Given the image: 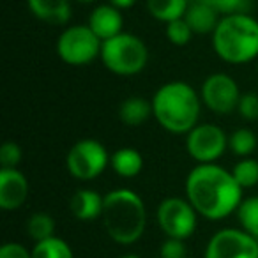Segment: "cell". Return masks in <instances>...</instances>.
<instances>
[{
	"label": "cell",
	"instance_id": "cell-16",
	"mask_svg": "<svg viewBox=\"0 0 258 258\" xmlns=\"http://www.w3.org/2000/svg\"><path fill=\"white\" fill-rule=\"evenodd\" d=\"M218 16H219V13L216 11L212 6L189 4L184 20H186L187 25L191 27L193 34L205 36V34H212L216 30L219 20H221V18H218Z\"/></svg>",
	"mask_w": 258,
	"mask_h": 258
},
{
	"label": "cell",
	"instance_id": "cell-33",
	"mask_svg": "<svg viewBox=\"0 0 258 258\" xmlns=\"http://www.w3.org/2000/svg\"><path fill=\"white\" fill-rule=\"evenodd\" d=\"M120 258H140L138 254H124V256H120Z\"/></svg>",
	"mask_w": 258,
	"mask_h": 258
},
{
	"label": "cell",
	"instance_id": "cell-31",
	"mask_svg": "<svg viewBox=\"0 0 258 258\" xmlns=\"http://www.w3.org/2000/svg\"><path fill=\"white\" fill-rule=\"evenodd\" d=\"M108 4H111L113 8L117 9H129V8H133L135 4H137V0H108Z\"/></svg>",
	"mask_w": 258,
	"mask_h": 258
},
{
	"label": "cell",
	"instance_id": "cell-6",
	"mask_svg": "<svg viewBox=\"0 0 258 258\" xmlns=\"http://www.w3.org/2000/svg\"><path fill=\"white\" fill-rule=\"evenodd\" d=\"M103 41L89 25H71L62 30L57 41V53L68 66H87L101 57Z\"/></svg>",
	"mask_w": 258,
	"mask_h": 258
},
{
	"label": "cell",
	"instance_id": "cell-2",
	"mask_svg": "<svg viewBox=\"0 0 258 258\" xmlns=\"http://www.w3.org/2000/svg\"><path fill=\"white\" fill-rule=\"evenodd\" d=\"M202 97L186 82H168L152 96V115L165 131L172 135H187L198 125Z\"/></svg>",
	"mask_w": 258,
	"mask_h": 258
},
{
	"label": "cell",
	"instance_id": "cell-29",
	"mask_svg": "<svg viewBox=\"0 0 258 258\" xmlns=\"http://www.w3.org/2000/svg\"><path fill=\"white\" fill-rule=\"evenodd\" d=\"M159 254H161V258H186V244L180 239H166L161 244Z\"/></svg>",
	"mask_w": 258,
	"mask_h": 258
},
{
	"label": "cell",
	"instance_id": "cell-17",
	"mask_svg": "<svg viewBox=\"0 0 258 258\" xmlns=\"http://www.w3.org/2000/svg\"><path fill=\"white\" fill-rule=\"evenodd\" d=\"M110 165L118 177L133 179L144 170V158L133 147H122L111 154Z\"/></svg>",
	"mask_w": 258,
	"mask_h": 258
},
{
	"label": "cell",
	"instance_id": "cell-24",
	"mask_svg": "<svg viewBox=\"0 0 258 258\" xmlns=\"http://www.w3.org/2000/svg\"><path fill=\"white\" fill-rule=\"evenodd\" d=\"M232 175L242 189L254 187L258 184V161L253 158H242L239 163H235Z\"/></svg>",
	"mask_w": 258,
	"mask_h": 258
},
{
	"label": "cell",
	"instance_id": "cell-30",
	"mask_svg": "<svg viewBox=\"0 0 258 258\" xmlns=\"http://www.w3.org/2000/svg\"><path fill=\"white\" fill-rule=\"evenodd\" d=\"M0 258H32V251L27 249L23 244L6 242L0 247Z\"/></svg>",
	"mask_w": 258,
	"mask_h": 258
},
{
	"label": "cell",
	"instance_id": "cell-14",
	"mask_svg": "<svg viewBox=\"0 0 258 258\" xmlns=\"http://www.w3.org/2000/svg\"><path fill=\"white\" fill-rule=\"evenodd\" d=\"M27 6L37 20L55 27L68 25L73 15L69 0H27Z\"/></svg>",
	"mask_w": 258,
	"mask_h": 258
},
{
	"label": "cell",
	"instance_id": "cell-4",
	"mask_svg": "<svg viewBox=\"0 0 258 258\" xmlns=\"http://www.w3.org/2000/svg\"><path fill=\"white\" fill-rule=\"evenodd\" d=\"M212 48L226 64L240 66L254 60L258 57V22L247 13L223 16L212 32Z\"/></svg>",
	"mask_w": 258,
	"mask_h": 258
},
{
	"label": "cell",
	"instance_id": "cell-19",
	"mask_svg": "<svg viewBox=\"0 0 258 258\" xmlns=\"http://www.w3.org/2000/svg\"><path fill=\"white\" fill-rule=\"evenodd\" d=\"M189 0H147V9L152 18L166 23L186 16Z\"/></svg>",
	"mask_w": 258,
	"mask_h": 258
},
{
	"label": "cell",
	"instance_id": "cell-21",
	"mask_svg": "<svg viewBox=\"0 0 258 258\" xmlns=\"http://www.w3.org/2000/svg\"><path fill=\"white\" fill-rule=\"evenodd\" d=\"M256 144H258L256 135L247 127L235 129L228 137V149L235 156H239L240 159L249 158L254 152V149H256Z\"/></svg>",
	"mask_w": 258,
	"mask_h": 258
},
{
	"label": "cell",
	"instance_id": "cell-26",
	"mask_svg": "<svg viewBox=\"0 0 258 258\" xmlns=\"http://www.w3.org/2000/svg\"><path fill=\"white\" fill-rule=\"evenodd\" d=\"M212 8L223 16L239 15V13H247L249 15L251 0H211Z\"/></svg>",
	"mask_w": 258,
	"mask_h": 258
},
{
	"label": "cell",
	"instance_id": "cell-23",
	"mask_svg": "<svg viewBox=\"0 0 258 258\" xmlns=\"http://www.w3.org/2000/svg\"><path fill=\"white\" fill-rule=\"evenodd\" d=\"M27 233L32 237L36 242L46 240L55 237V221L50 214L46 212H36L29 218L27 221Z\"/></svg>",
	"mask_w": 258,
	"mask_h": 258
},
{
	"label": "cell",
	"instance_id": "cell-15",
	"mask_svg": "<svg viewBox=\"0 0 258 258\" xmlns=\"http://www.w3.org/2000/svg\"><path fill=\"white\" fill-rule=\"evenodd\" d=\"M103 205L104 197H101L94 189H78L69 202L73 216L80 221H94L96 218L103 216Z\"/></svg>",
	"mask_w": 258,
	"mask_h": 258
},
{
	"label": "cell",
	"instance_id": "cell-18",
	"mask_svg": "<svg viewBox=\"0 0 258 258\" xmlns=\"http://www.w3.org/2000/svg\"><path fill=\"white\" fill-rule=\"evenodd\" d=\"M152 115V103L145 101L144 97L131 96L124 99L118 108V118L122 124L129 125V127H137L147 122V118Z\"/></svg>",
	"mask_w": 258,
	"mask_h": 258
},
{
	"label": "cell",
	"instance_id": "cell-13",
	"mask_svg": "<svg viewBox=\"0 0 258 258\" xmlns=\"http://www.w3.org/2000/svg\"><path fill=\"white\" fill-rule=\"evenodd\" d=\"M87 25L92 29V32L101 41H108L111 37L122 34L124 18H122L120 9L113 8L111 4H101L97 8H94V11L90 13Z\"/></svg>",
	"mask_w": 258,
	"mask_h": 258
},
{
	"label": "cell",
	"instance_id": "cell-20",
	"mask_svg": "<svg viewBox=\"0 0 258 258\" xmlns=\"http://www.w3.org/2000/svg\"><path fill=\"white\" fill-rule=\"evenodd\" d=\"M32 258H75L73 249L64 239L51 237V239L36 242L32 249Z\"/></svg>",
	"mask_w": 258,
	"mask_h": 258
},
{
	"label": "cell",
	"instance_id": "cell-12",
	"mask_svg": "<svg viewBox=\"0 0 258 258\" xmlns=\"http://www.w3.org/2000/svg\"><path fill=\"white\" fill-rule=\"evenodd\" d=\"M29 198V180L18 168L0 170V207L16 211Z\"/></svg>",
	"mask_w": 258,
	"mask_h": 258
},
{
	"label": "cell",
	"instance_id": "cell-5",
	"mask_svg": "<svg viewBox=\"0 0 258 258\" xmlns=\"http://www.w3.org/2000/svg\"><path fill=\"white\" fill-rule=\"evenodd\" d=\"M101 62L117 76H137L147 68V44L135 34H118L101 46Z\"/></svg>",
	"mask_w": 258,
	"mask_h": 258
},
{
	"label": "cell",
	"instance_id": "cell-10",
	"mask_svg": "<svg viewBox=\"0 0 258 258\" xmlns=\"http://www.w3.org/2000/svg\"><path fill=\"white\" fill-rule=\"evenodd\" d=\"M204 258H258V240L244 230H219L207 242Z\"/></svg>",
	"mask_w": 258,
	"mask_h": 258
},
{
	"label": "cell",
	"instance_id": "cell-27",
	"mask_svg": "<svg viewBox=\"0 0 258 258\" xmlns=\"http://www.w3.org/2000/svg\"><path fill=\"white\" fill-rule=\"evenodd\" d=\"M22 161V149L16 142H4L0 147V165L2 168H16Z\"/></svg>",
	"mask_w": 258,
	"mask_h": 258
},
{
	"label": "cell",
	"instance_id": "cell-7",
	"mask_svg": "<svg viewBox=\"0 0 258 258\" xmlns=\"http://www.w3.org/2000/svg\"><path fill=\"white\" fill-rule=\"evenodd\" d=\"M110 154L94 138L78 140L66 156V168L78 180H94L110 165Z\"/></svg>",
	"mask_w": 258,
	"mask_h": 258
},
{
	"label": "cell",
	"instance_id": "cell-11",
	"mask_svg": "<svg viewBox=\"0 0 258 258\" xmlns=\"http://www.w3.org/2000/svg\"><path fill=\"white\" fill-rule=\"evenodd\" d=\"M240 96L242 94L237 82L225 73H214L202 83V101L209 110L218 115H228L232 111H237Z\"/></svg>",
	"mask_w": 258,
	"mask_h": 258
},
{
	"label": "cell",
	"instance_id": "cell-9",
	"mask_svg": "<svg viewBox=\"0 0 258 258\" xmlns=\"http://www.w3.org/2000/svg\"><path fill=\"white\" fill-rule=\"evenodd\" d=\"M228 147V137L219 125L198 124L186 135L187 154L198 165L216 163Z\"/></svg>",
	"mask_w": 258,
	"mask_h": 258
},
{
	"label": "cell",
	"instance_id": "cell-32",
	"mask_svg": "<svg viewBox=\"0 0 258 258\" xmlns=\"http://www.w3.org/2000/svg\"><path fill=\"white\" fill-rule=\"evenodd\" d=\"M76 2H80V4H92L96 0H76Z\"/></svg>",
	"mask_w": 258,
	"mask_h": 258
},
{
	"label": "cell",
	"instance_id": "cell-1",
	"mask_svg": "<svg viewBox=\"0 0 258 258\" xmlns=\"http://www.w3.org/2000/svg\"><path fill=\"white\" fill-rule=\"evenodd\" d=\"M186 197L198 214L218 221L239 209L242 187L235 182L232 172L216 163L197 165L187 173Z\"/></svg>",
	"mask_w": 258,
	"mask_h": 258
},
{
	"label": "cell",
	"instance_id": "cell-28",
	"mask_svg": "<svg viewBox=\"0 0 258 258\" xmlns=\"http://www.w3.org/2000/svg\"><path fill=\"white\" fill-rule=\"evenodd\" d=\"M239 115L244 120H258V94L246 92L240 96L239 106H237Z\"/></svg>",
	"mask_w": 258,
	"mask_h": 258
},
{
	"label": "cell",
	"instance_id": "cell-22",
	"mask_svg": "<svg viewBox=\"0 0 258 258\" xmlns=\"http://www.w3.org/2000/svg\"><path fill=\"white\" fill-rule=\"evenodd\" d=\"M237 218L244 232L258 240V197H249L240 202L237 209Z\"/></svg>",
	"mask_w": 258,
	"mask_h": 258
},
{
	"label": "cell",
	"instance_id": "cell-8",
	"mask_svg": "<svg viewBox=\"0 0 258 258\" xmlns=\"http://www.w3.org/2000/svg\"><path fill=\"white\" fill-rule=\"evenodd\" d=\"M197 214L187 198L168 197L158 207V223L168 239L186 240L197 230Z\"/></svg>",
	"mask_w": 258,
	"mask_h": 258
},
{
	"label": "cell",
	"instance_id": "cell-25",
	"mask_svg": "<svg viewBox=\"0 0 258 258\" xmlns=\"http://www.w3.org/2000/svg\"><path fill=\"white\" fill-rule=\"evenodd\" d=\"M165 36L173 46H186L189 44L191 37L195 36L191 27L187 25V22L184 18L175 20V22H170L166 23L165 27Z\"/></svg>",
	"mask_w": 258,
	"mask_h": 258
},
{
	"label": "cell",
	"instance_id": "cell-3",
	"mask_svg": "<svg viewBox=\"0 0 258 258\" xmlns=\"http://www.w3.org/2000/svg\"><path fill=\"white\" fill-rule=\"evenodd\" d=\"M104 230L118 244H135L145 232L147 211L140 195L131 189H113L104 195L103 205Z\"/></svg>",
	"mask_w": 258,
	"mask_h": 258
}]
</instances>
